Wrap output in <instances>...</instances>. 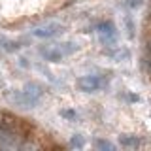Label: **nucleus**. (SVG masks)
I'll return each instance as SVG.
<instances>
[{
	"mask_svg": "<svg viewBox=\"0 0 151 151\" xmlns=\"http://www.w3.org/2000/svg\"><path fill=\"white\" fill-rule=\"evenodd\" d=\"M106 81L100 78V76H81L78 79V89L83 93H94L98 89H102Z\"/></svg>",
	"mask_w": 151,
	"mask_h": 151,
	"instance_id": "f257e3e1",
	"label": "nucleus"
},
{
	"mask_svg": "<svg viewBox=\"0 0 151 151\" xmlns=\"http://www.w3.org/2000/svg\"><path fill=\"white\" fill-rule=\"evenodd\" d=\"M98 36H100V40L104 44H113V42L117 40V32H115L113 23H110V21L100 23V25H98Z\"/></svg>",
	"mask_w": 151,
	"mask_h": 151,
	"instance_id": "f03ea898",
	"label": "nucleus"
},
{
	"mask_svg": "<svg viewBox=\"0 0 151 151\" xmlns=\"http://www.w3.org/2000/svg\"><path fill=\"white\" fill-rule=\"evenodd\" d=\"M60 28H63V27H60L59 23H47V25L36 28V30H34V36H38V38H51V36L59 34Z\"/></svg>",
	"mask_w": 151,
	"mask_h": 151,
	"instance_id": "7ed1b4c3",
	"label": "nucleus"
},
{
	"mask_svg": "<svg viewBox=\"0 0 151 151\" xmlns=\"http://www.w3.org/2000/svg\"><path fill=\"white\" fill-rule=\"evenodd\" d=\"M119 144H121V145H125V147H140L142 140L138 138V136L123 134V136H119Z\"/></svg>",
	"mask_w": 151,
	"mask_h": 151,
	"instance_id": "20e7f679",
	"label": "nucleus"
},
{
	"mask_svg": "<svg viewBox=\"0 0 151 151\" xmlns=\"http://www.w3.org/2000/svg\"><path fill=\"white\" fill-rule=\"evenodd\" d=\"M125 25H127V36L134 38V23H132L130 17H125Z\"/></svg>",
	"mask_w": 151,
	"mask_h": 151,
	"instance_id": "39448f33",
	"label": "nucleus"
},
{
	"mask_svg": "<svg viewBox=\"0 0 151 151\" xmlns=\"http://www.w3.org/2000/svg\"><path fill=\"white\" fill-rule=\"evenodd\" d=\"M70 145H72V147H83V145H85V140H83V136L76 134L74 138L70 140Z\"/></svg>",
	"mask_w": 151,
	"mask_h": 151,
	"instance_id": "423d86ee",
	"label": "nucleus"
},
{
	"mask_svg": "<svg viewBox=\"0 0 151 151\" xmlns=\"http://www.w3.org/2000/svg\"><path fill=\"white\" fill-rule=\"evenodd\" d=\"M94 145L100 147V149H108V151L113 149V144H110V142H106V140H96V142H94Z\"/></svg>",
	"mask_w": 151,
	"mask_h": 151,
	"instance_id": "0eeeda50",
	"label": "nucleus"
},
{
	"mask_svg": "<svg viewBox=\"0 0 151 151\" xmlns=\"http://www.w3.org/2000/svg\"><path fill=\"white\" fill-rule=\"evenodd\" d=\"M60 115H63L64 119H76V111L74 110H63V111H60Z\"/></svg>",
	"mask_w": 151,
	"mask_h": 151,
	"instance_id": "6e6552de",
	"label": "nucleus"
},
{
	"mask_svg": "<svg viewBox=\"0 0 151 151\" xmlns=\"http://www.w3.org/2000/svg\"><path fill=\"white\" fill-rule=\"evenodd\" d=\"M142 2H144V0H127V4H129L130 8H138Z\"/></svg>",
	"mask_w": 151,
	"mask_h": 151,
	"instance_id": "1a4fd4ad",
	"label": "nucleus"
},
{
	"mask_svg": "<svg viewBox=\"0 0 151 151\" xmlns=\"http://www.w3.org/2000/svg\"><path fill=\"white\" fill-rule=\"evenodd\" d=\"M145 64H147V70L151 74V55H147V59H145Z\"/></svg>",
	"mask_w": 151,
	"mask_h": 151,
	"instance_id": "9d476101",
	"label": "nucleus"
},
{
	"mask_svg": "<svg viewBox=\"0 0 151 151\" xmlns=\"http://www.w3.org/2000/svg\"><path fill=\"white\" fill-rule=\"evenodd\" d=\"M129 98H130L132 102H138L140 100V96H136V94H129Z\"/></svg>",
	"mask_w": 151,
	"mask_h": 151,
	"instance_id": "9b49d317",
	"label": "nucleus"
},
{
	"mask_svg": "<svg viewBox=\"0 0 151 151\" xmlns=\"http://www.w3.org/2000/svg\"><path fill=\"white\" fill-rule=\"evenodd\" d=\"M2 119H4V115H0V125H2Z\"/></svg>",
	"mask_w": 151,
	"mask_h": 151,
	"instance_id": "f8f14e48",
	"label": "nucleus"
}]
</instances>
